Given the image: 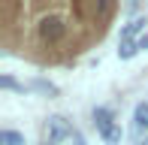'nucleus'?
<instances>
[{
  "mask_svg": "<svg viewBox=\"0 0 148 145\" xmlns=\"http://www.w3.org/2000/svg\"><path fill=\"white\" fill-rule=\"evenodd\" d=\"M0 88L3 91H24V85H18L12 76H0Z\"/></svg>",
  "mask_w": 148,
  "mask_h": 145,
  "instance_id": "9",
  "label": "nucleus"
},
{
  "mask_svg": "<svg viewBox=\"0 0 148 145\" xmlns=\"http://www.w3.org/2000/svg\"><path fill=\"white\" fill-rule=\"evenodd\" d=\"M30 88H33V91H39V94H49V97H55V94H58V85L45 82V79H33Z\"/></svg>",
  "mask_w": 148,
  "mask_h": 145,
  "instance_id": "7",
  "label": "nucleus"
},
{
  "mask_svg": "<svg viewBox=\"0 0 148 145\" xmlns=\"http://www.w3.org/2000/svg\"><path fill=\"white\" fill-rule=\"evenodd\" d=\"M27 6V3H24ZM27 12L33 15V36H36L39 49H64V51H76L73 42L76 39V30L85 27L76 15L70 12V3H33L27 6Z\"/></svg>",
  "mask_w": 148,
  "mask_h": 145,
  "instance_id": "1",
  "label": "nucleus"
},
{
  "mask_svg": "<svg viewBox=\"0 0 148 145\" xmlns=\"http://www.w3.org/2000/svg\"><path fill=\"white\" fill-rule=\"evenodd\" d=\"M73 142H76V145H88V142H85V136L79 133V130H76V133H73Z\"/></svg>",
  "mask_w": 148,
  "mask_h": 145,
  "instance_id": "10",
  "label": "nucleus"
},
{
  "mask_svg": "<svg viewBox=\"0 0 148 145\" xmlns=\"http://www.w3.org/2000/svg\"><path fill=\"white\" fill-rule=\"evenodd\" d=\"M0 142L3 145H24V133H18V130H3V133H0Z\"/></svg>",
  "mask_w": 148,
  "mask_h": 145,
  "instance_id": "8",
  "label": "nucleus"
},
{
  "mask_svg": "<svg viewBox=\"0 0 148 145\" xmlns=\"http://www.w3.org/2000/svg\"><path fill=\"white\" fill-rule=\"evenodd\" d=\"M145 49H148V34H145V36H139L136 42L121 45V49H118V57H121V61H130V57H136L139 51H145Z\"/></svg>",
  "mask_w": 148,
  "mask_h": 145,
  "instance_id": "6",
  "label": "nucleus"
},
{
  "mask_svg": "<svg viewBox=\"0 0 148 145\" xmlns=\"http://www.w3.org/2000/svg\"><path fill=\"white\" fill-rule=\"evenodd\" d=\"M73 133H76V130H73V124L66 121L64 115H51L49 124H45V142L49 145H60L64 139H70Z\"/></svg>",
  "mask_w": 148,
  "mask_h": 145,
  "instance_id": "3",
  "label": "nucleus"
},
{
  "mask_svg": "<svg viewBox=\"0 0 148 145\" xmlns=\"http://www.w3.org/2000/svg\"><path fill=\"white\" fill-rule=\"evenodd\" d=\"M145 24H148V18H145V15H133L130 21H127L124 27H121V45L136 42V39H139V34L145 30ZM142 36H145V34H142Z\"/></svg>",
  "mask_w": 148,
  "mask_h": 145,
  "instance_id": "5",
  "label": "nucleus"
},
{
  "mask_svg": "<svg viewBox=\"0 0 148 145\" xmlns=\"http://www.w3.org/2000/svg\"><path fill=\"white\" fill-rule=\"evenodd\" d=\"M91 118H94V127H97L100 139H103L106 145H121L124 130H121V124L115 121V112H112L109 106H97L91 112Z\"/></svg>",
  "mask_w": 148,
  "mask_h": 145,
  "instance_id": "2",
  "label": "nucleus"
},
{
  "mask_svg": "<svg viewBox=\"0 0 148 145\" xmlns=\"http://www.w3.org/2000/svg\"><path fill=\"white\" fill-rule=\"evenodd\" d=\"M136 145H148V103H136L133 106V127H130Z\"/></svg>",
  "mask_w": 148,
  "mask_h": 145,
  "instance_id": "4",
  "label": "nucleus"
}]
</instances>
